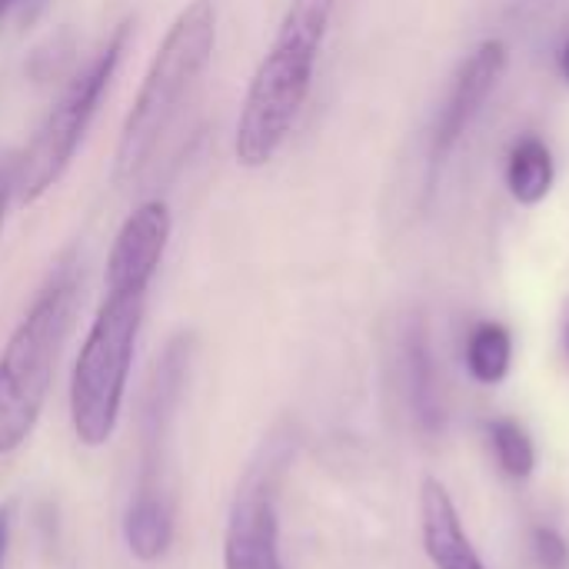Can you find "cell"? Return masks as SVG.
<instances>
[{
    "instance_id": "obj_1",
    "label": "cell",
    "mask_w": 569,
    "mask_h": 569,
    "mask_svg": "<svg viewBox=\"0 0 569 569\" xmlns=\"http://www.w3.org/2000/svg\"><path fill=\"white\" fill-rule=\"evenodd\" d=\"M213 50L217 3L190 0L160 40L133 97V107L120 127L113 153V183L123 193L140 190V183L157 170L170 140L180 133L187 113L200 97Z\"/></svg>"
},
{
    "instance_id": "obj_2",
    "label": "cell",
    "mask_w": 569,
    "mask_h": 569,
    "mask_svg": "<svg viewBox=\"0 0 569 569\" xmlns=\"http://www.w3.org/2000/svg\"><path fill=\"white\" fill-rule=\"evenodd\" d=\"M340 0H290L277 37L257 63L237 120L233 157L247 170L267 167L297 127L313 70Z\"/></svg>"
},
{
    "instance_id": "obj_3",
    "label": "cell",
    "mask_w": 569,
    "mask_h": 569,
    "mask_svg": "<svg viewBox=\"0 0 569 569\" xmlns=\"http://www.w3.org/2000/svg\"><path fill=\"white\" fill-rule=\"evenodd\" d=\"M77 260L63 257L0 353V457L20 450L50 397L53 370L77 310Z\"/></svg>"
},
{
    "instance_id": "obj_4",
    "label": "cell",
    "mask_w": 569,
    "mask_h": 569,
    "mask_svg": "<svg viewBox=\"0 0 569 569\" xmlns=\"http://www.w3.org/2000/svg\"><path fill=\"white\" fill-rule=\"evenodd\" d=\"M147 293L150 290L103 287V300L70 373V427L80 447L97 450L117 430Z\"/></svg>"
},
{
    "instance_id": "obj_5",
    "label": "cell",
    "mask_w": 569,
    "mask_h": 569,
    "mask_svg": "<svg viewBox=\"0 0 569 569\" xmlns=\"http://www.w3.org/2000/svg\"><path fill=\"white\" fill-rule=\"evenodd\" d=\"M127 40H130V20L117 23V30L103 40V47L90 57V63L77 77H70V83L60 90V97L37 123L27 147L13 157V197L20 203H37L73 163L77 147L83 143L97 107L113 83Z\"/></svg>"
},
{
    "instance_id": "obj_6",
    "label": "cell",
    "mask_w": 569,
    "mask_h": 569,
    "mask_svg": "<svg viewBox=\"0 0 569 569\" xmlns=\"http://www.w3.org/2000/svg\"><path fill=\"white\" fill-rule=\"evenodd\" d=\"M277 473L280 460L267 453L237 487L223 533V569H287L280 557Z\"/></svg>"
},
{
    "instance_id": "obj_7",
    "label": "cell",
    "mask_w": 569,
    "mask_h": 569,
    "mask_svg": "<svg viewBox=\"0 0 569 569\" xmlns=\"http://www.w3.org/2000/svg\"><path fill=\"white\" fill-rule=\"evenodd\" d=\"M503 70H507V43L497 37L483 40L460 63V70H457V77H453L443 103H440V113L433 120L430 153H427V190H437V180H440L447 160L453 157L457 143L463 140V133L480 117V110L490 100V93L497 90Z\"/></svg>"
},
{
    "instance_id": "obj_8",
    "label": "cell",
    "mask_w": 569,
    "mask_h": 569,
    "mask_svg": "<svg viewBox=\"0 0 569 569\" xmlns=\"http://www.w3.org/2000/svg\"><path fill=\"white\" fill-rule=\"evenodd\" d=\"M190 357H193V340L173 337L150 373V383L143 393V413H140V477L133 490L170 493L167 443H170V427H173L183 383L190 373Z\"/></svg>"
},
{
    "instance_id": "obj_9",
    "label": "cell",
    "mask_w": 569,
    "mask_h": 569,
    "mask_svg": "<svg viewBox=\"0 0 569 569\" xmlns=\"http://www.w3.org/2000/svg\"><path fill=\"white\" fill-rule=\"evenodd\" d=\"M173 233V217L163 200L140 203L123 227L107 257V283L103 287H127V290H150L167 243Z\"/></svg>"
},
{
    "instance_id": "obj_10",
    "label": "cell",
    "mask_w": 569,
    "mask_h": 569,
    "mask_svg": "<svg viewBox=\"0 0 569 569\" xmlns=\"http://www.w3.org/2000/svg\"><path fill=\"white\" fill-rule=\"evenodd\" d=\"M420 533L433 569H487L463 530L447 487L437 477H427L420 487Z\"/></svg>"
},
{
    "instance_id": "obj_11",
    "label": "cell",
    "mask_w": 569,
    "mask_h": 569,
    "mask_svg": "<svg viewBox=\"0 0 569 569\" xmlns=\"http://www.w3.org/2000/svg\"><path fill=\"white\" fill-rule=\"evenodd\" d=\"M177 530V507L173 493H147L133 490L127 513H123V543L133 560L140 563H157L167 557Z\"/></svg>"
},
{
    "instance_id": "obj_12",
    "label": "cell",
    "mask_w": 569,
    "mask_h": 569,
    "mask_svg": "<svg viewBox=\"0 0 569 569\" xmlns=\"http://www.w3.org/2000/svg\"><path fill=\"white\" fill-rule=\"evenodd\" d=\"M407 390L413 420L427 437L443 430V400H440V377L433 363V347L423 320H417L407 333Z\"/></svg>"
},
{
    "instance_id": "obj_13",
    "label": "cell",
    "mask_w": 569,
    "mask_h": 569,
    "mask_svg": "<svg viewBox=\"0 0 569 569\" xmlns=\"http://www.w3.org/2000/svg\"><path fill=\"white\" fill-rule=\"evenodd\" d=\"M507 187L517 203L533 207L540 203L553 187V153L540 137H523L513 143L507 160Z\"/></svg>"
},
{
    "instance_id": "obj_14",
    "label": "cell",
    "mask_w": 569,
    "mask_h": 569,
    "mask_svg": "<svg viewBox=\"0 0 569 569\" xmlns=\"http://www.w3.org/2000/svg\"><path fill=\"white\" fill-rule=\"evenodd\" d=\"M513 337L500 323H480L467 340V370L477 383H500L510 373Z\"/></svg>"
},
{
    "instance_id": "obj_15",
    "label": "cell",
    "mask_w": 569,
    "mask_h": 569,
    "mask_svg": "<svg viewBox=\"0 0 569 569\" xmlns=\"http://www.w3.org/2000/svg\"><path fill=\"white\" fill-rule=\"evenodd\" d=\"M490 440H493V453L497 463L507 477L513 480H527L537 467V450L530 433L517 423V420H497L490 423Z\"/></svg>"
},
{
    "instance_id": "obj_16",
    "label": "cell",
    "mask_w": 569,
    "mask_h": 569,
    "mask_svg": "<svg viewBox=\"0 0 569 569\" xmlns=\"http://www.w3.org/2000/svg\"><path fill=\"white\" fill-rule=\"evenodd\" d=\"M533 553L547 569H569V543L553 527L533 530Z\"/></svg>"
},
{
    "instance_id": "obj_17",
    "label": "cell",
    "mask_w": 569,
    "mask_h": 569,
    "mask_svg": "<svg viewBox=\"0 0 569 569\" xmlns=\"http://www.w3.org/2000/svg\"><path fill=\"white\" fill-rule=\"evenodd\" d=\"M13 197V157H0V227Z\"/></svg>"
},
{
    "instance_id": "obj_18",
    "label": "cell",
    "mask_w": 569,
    "mask_h": 569,
    "mask_svg": "<svg viewBox=\"0 0 569 569\" xmlns=\"http://www.w3.org/2000/svg\"><path fill=\"white\" fill-rule=\"evenodd\" d=\"M10 517H13L10 503H3L0 507V569L7 567V550H10Z\"/></svg>"
},
{
    "instance_id": "obj_19",
    "label": "cell",
    "mask_w": 569,
    "mask_h": 569,
    "mask_svg": "<svg viewBox=\"0 0 569 569\" xmlns=\"http://www.w3.org/2000/svg\"><path fill=\"white\" fill-rule=\"evenodd\" d=\"M560 70H563V77H567L569 83V40L563 43V50H560Z\"/></svg>"
},
{
    "instance_id": "obj_20",
    "label": "cell",
    "mask_w": 569,
    "mask_h": 569,
    "mask_svg": "<svg viewBox=\"0 0 569 569\" xmlns=\"http://www.w3.org/2000/svg\"><path fill=\"white\" fill-rule=\"evenodd\" d=\"M10 3H13V0H0V17L7 13V7H10Z\"/></svg>"
}]
</instances>
